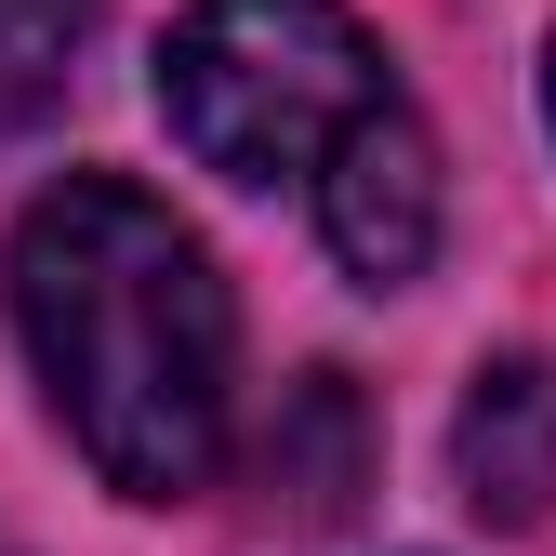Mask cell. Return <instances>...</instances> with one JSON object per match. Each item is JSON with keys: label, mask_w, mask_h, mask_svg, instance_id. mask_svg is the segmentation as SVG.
<instances>
[{"label": "cell", "mask_w": 556, "mask_h": 556, "mask_svg": "<svg viewBox=\"0 0 556 556\" xmlns=\"http://www.w3.org/2000/svg\"><path fill=\"white\" fill-rule=\"evenodd\" d=\"M27 371L53 397V425L80 438V464L132 504H186L226 477L239 438V305L199 226L132 173H66L14 213L0 252Z\"/></svg>", "instance_id": "obj_1"}, {"label": "cell", "mask_w": 556, "mask_h": 556, "mask_svg": "<svg viewBox=\"0 0 556 556\" xmlns=\"http://www.w3.org/2000/svg\"><path fill=\"white\" fill-rule=\"evenodd\" d=\"M397 53L344 0H199L160 40V119L226 186H331L397 119Z\"/></svg>", "instance_id": "obj_2"}, {"label": "cell", "mask_w": 556, "mask_h": 556, "mask_svg": "<svg viewBox=\"0 0 556 556\" xmlns=\"http://www.w3.org/2000/svg\"><path fill=\"white\" fill-rule=\"evenodd\" d=\"M305 213H318L331 265L358 278V292H410V278L438 265V132H425V106H397Z\"/></svg>", "instance_id": "obj_3"}, {"label": "cell", "mask_w": 556, "mask_h": 556, "mask_svg": "<svg viewBox=\"0 0 556 556\" xmlns=\"http://www.w3.org/2000/svg\"><path fill=\"white\" fill-rule=\"evenodd\" d=\"M451 477H464V504L504 517V530H530V517L556 504V371H543V358H491V371L464 384Z\"/></svg>", "instance_id": "obj_4"}, {"label": "cell", "mask_w": 556, "mask_h": 556, "mask_svg": "<svg viewBox=\"0 0 556 556\" xmlns=\"http://www.w3.org/2000/svg\"><path fill=\"white\" fill-rule=\"evenodd\" d=\"M80 53H93V0H0V147L66 106Z\"/></svg>", "instance_id": "obj_5"}, {"label": "cell", "mask_w": 556, "mask_h": 556, "mask_svg": "<svg viewBox=\"0 0 556 556\" xmlns=\"http://www.w3.org/2000/svg\"><path fill=\"white\" fill-rule=\"evenodd\" d=\"M543 119H556V53H543Z\"/></svg>", "instance_id": "obj_6"}, {"label": "cell", "mask_w": 556, "mask_h": 556, "mask_svg": "<svg viewBox=\"0 0 556 556\" xmlns=\"http://www.w3.org/2000/svg\"><path fill=\"white\" fill-rule=\"evenodd\" d=\"M0 556H14V543H0Z\"/></svg>", "instance_id": "obj_7"}]
</instances>
